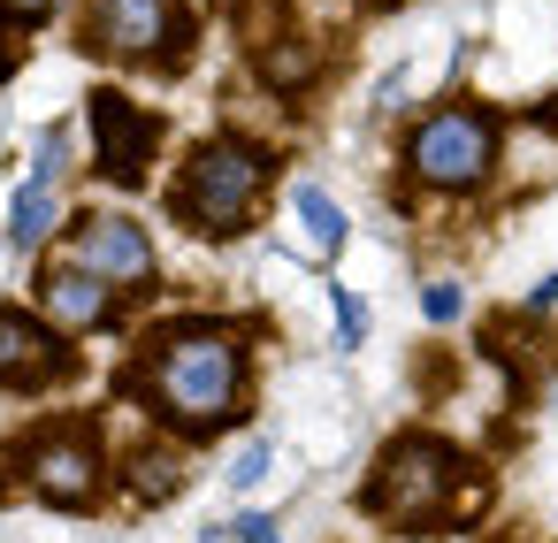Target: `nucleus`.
<instances>
[{
	"mask_svg": "<svg viewBox=\"0 0 558 543\" xmlns=\"http://www.w3.org/2000/svg\"><path fill=\"white\" fill-rule=\"evenodd\" d=\"M116 390H138L169 429L184 436H207L238 413L245 398V345L215 322H184V329H161L146 345V360L116 383Z\"/></svg>",
	"mask_w": 558,
	"mask_h": 543,
	"instance_id": "f257e3e1",
	"label": "nucleus"
},
{
	"mask_svg": "<svg viewBox=\"0 0 558 543\" xmlns=\"http://www.w3.org/2000/svg\"><path fill=\"white\" fill-rule=\"evenodd\" d=\"M489 497V482L474 474V459H459L444 436H398L383 459H375V482H367V512L375 520H398L405 535L421 528H444V520H466L474 505Z\"/></svg>",
	"mask_w": 558,
	"mask_h": 543,
	"instance_id": "f03ea898",
	"label": "nucleus"
},
{
	"mask_svg": "<svg viewBox=\"0 0 558 543\" xmlns=\"http://www.w3.org/2000/svg\"><path fill=\"white\" fill-rule=\"evenodd\" d=\"M260 192H268V154H260V146H245V138H207V146L184 161V177H177L169 207H177L199 238H230V230H245V222H253Z\"/></svg>",
	"mask_w": 558,
	"mask_h": 543,
	"instance_id": "7ed1b4c3",
	"label": "nucleus"
},
{
	"mask_svg": "<svg viewBox=\"0 0 558 543\" xmlns=\"http://www.w3.org/2000/svg\"><path fill=\"white\" fill-rule=\"evenodd\" d=\"M497 146H505V123L482 108V100H444L436 116H421V131L405 138V169L436 192H474L489 169H497Z\"/></svg>",
	"mask_w": 558,
	"mask_h": 543,
	"instance_id": "20e7f679",
	"label": "nucleus"
},
{
	"mask_svg": "<svg viewBox=\"0 0 558 543\" xmlns=\"http://www.w3.org/2000/svg\"><path fill=\"white\" fill-rule=\"evenodd\" d=\"M93 47L123 55V62H154V70H184L192 62V9L184 0H93Z\"/></svg>",
	"mask_w": 558,
	"mask_h": 543,
	"instance_id": "39448f33",
	"label": "nucleus"
},
{
	"mask_svg": "<svg viewBox=\"0 0 558 543\" xmlns=\"http://www.w3.org/2000/svg\"><path fill=\"white\" fill-rule=\"evenodd\" d=\"M85 123H93V146H100V177H108V184H146L154 146H161V116H146L131 93L100 85V93L85 100Z\"/></svg>",
	"mask_w": 558,
	"mask_h": 543,
	"instance_id": "423d86ee",
	"label": "nucleus"
},
{
	"mask_svg": "<svg viewBox=\"0 0 558 543\" xmlns=\"http://www.w3.org/2000/svg\"><path fill=\"white\" fill-rule=\"evenodd\" d=\"M24 467H32V490L47 505H93L100 497V444H93V429H39L24 444Z\"/></svg>",
	"mask_w": 558,
	"mask_h": 543,
	"instance_id": "0eeeda50",
	"label": "nucleus"
},
{
	"mask_svg": "<svg viewBox=\"0 0 558 543\" xmlns=\"http://www.w3.org/2000/svg\"><path fill=\"white\" fill-rule=\"evenodd\" d=\"M77 268H93L108 291H154V245L131 215H85L77 222Z\"/></svg>",
	"mask_w": 558,
	"mask_h": 543,
	"instance_id": "6e6552de",
	"label": "nucleus"
},
{
	"mask_svg": "<svg viewBox=\"0 0 558 543\" xmlns=\"http://www.w3.org/2000/svg\"><path fill=\"white\" fill-rule=\"evenodd\" d=\"M39 306H47L54 329H108V322H116V291H108L93 268H77V261L39 276Z\"/></svg>",
	"mask_w": 558,
	"mask_h": 543,
	"instance_id": "1a4fd4ad",
	"label": "nucleus"
},
{
	"mask_svg": "<svg viewBox=\"0 0 558 543\" xmlns=\"http://www.w3.org/2000/svg\"><path fill=\"white\" fill-rule=\"evenodd\" d=\"M70 352L32 322V314H0V383H16V390H39L47 375H62Z\"/></svg>",
	"mask_w": 558,
	"mask_h": 543,
	"instance_id": "9d476101",
	"label": "nucleus"
},
{
	"mask_svg": "<svg viewBox=\"0 0 558 543\" xmlns=\"http://www.w3.org/2000/svg\"><path fill=\"white\" fill-rule=\"evenodd\" d=\"M253 70H260L276 93H299V85H314V70H322V47H314L306 32H283L276 47H260V55H253Z\"/></svg>",
	"mask_w": 558,
	"mask_h": 543,
	"instance_id": "9b49d317",
	"label": "nucleus"
},
{
	"mask_svg": "<svg viewBox=\"0 0 558 543\" xmlns=\"http://www.w3.org/2000/svg\"><path fill=\"white\" fill-rule=\"evenodd\" d=\"M54 222H62V192H54V184H24L16 207H9V238H16V245H47Z\"/></svg>",
	"mask_w": 558,
	"mask_h": 543,
	"instance_id": "f8f14e48",
	"label": "nucleus"
},
{
	"mask_svg": "<svg viewBox=\"0 0 558 543\" xmlns=\"http://www.w3.org/2000/svg\"><path fill=\"white\" fill-rule=\"evenodd\" d=\"M291 215L306 222V245H314L322 261L344 245V215H337V200H329L322 184H299V192H291Z\"/></svg>",
	"mask_w": 558,
	"mask_h": 543,
	"instance_id": "ddd939ff",
	"label": "nucleus"
},
{
	"mask_svg": "<svg viewBox=\"0 0 558 543\" xmlns=\"http://www.w3.org/2000/svg\"><path fill=\"white\" fill-rule=\"evenodd\" d=\"M169 490H184L177 451H161V444H154V451H138V459H131V497H146V505H154V497H169Z\"/></svg>",
	"mask_w": 558,
	"mask_h": 543,
	"instance_id": "4468645a",
	"label": "nucleus"
},
{
	"mask_svg": "<svg viewBox=\"0 0 558 543\" xmlns=\"http://www.w3.org/2000/svg\"><path fill=\"white\" fill-rule=\"evenodd\" d=\"M39 184H62V169H70V131H39Z\"/></svg>",
	"mask_w": 558,
	"mask_h": 543,
	"instance_id": "2eb2a0df",
	"label": "nucleus"
},
{
	"mask_svg": "<svg viewBox=\"0 0 558 543\" xmlns=\"http://www.w3.org/2000/svg\"><path fill=\"white\" fill-rule=\"evenodd\" d=\"M268 474V444L253 436V444H238V459H230V490H253Z\"/></svg>",
	"mask_w": 558,
	"mask_h": 543,
	"instance_id": "dca6fc26",
	"label": "nucleus"
},
{
	"mask_svg": "<svg viewBox=\"0 0 558 543\" xmlns=\"http://www.w3.org/2000/svg\"><path fill=\"white\" fill-rule=\"evenodd\" d=\"M421 314H428V322H459V291H451V283H428V291H421Z\"/></svg>",
	"mask_w": 558,
	"mask_h": 543,
	"instance_id": "f3484780",
	"label": "nucleus"
},
{
	"mask_svg": "<svg viewBox=\"0 0 558 543\" xmlns=\"http://www.w3.org/2000/svg\"><path fill=\"white\" fill-rule=\"evenodd\" d=\"M337 329H344V345H360V337H367V306H360L352 291H337Z\"/></svg>",
	"mask_w": 558,
	"mask_h": 543,
	"instance_id": "a211bd4d",
	"label": "nucleus"
},
{
	"mask_svg": "<svg viewBox=\"0 0 558 543\" xmlns=\"http://www.w3.org/2000/svg\"><path fill=\"white\" fill-rule=\"evenodd\" d=\"M47 9H62V0H0V16H47Z\"/></svg>",
	"mask_w": 558,
	"mask_h": 543,
	"instance_id": "6ab92c4d",
	"label": "nucleus"
}]
</instances>
